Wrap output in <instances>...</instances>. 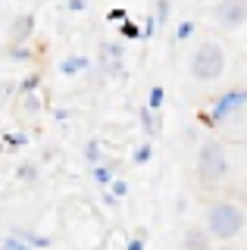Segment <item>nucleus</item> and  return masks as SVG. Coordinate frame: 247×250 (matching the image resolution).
<instances>
[{"label":"nucleus","instance_id":"obj_9","mask_svg":"<svg viewBox=\"0 0 247 250\" xmlns=\"http://www.w3.org/2000/svg\"><path fill=\"white\" fill-rule=\"evenodd\" d=\"M138 122H141L144 141H157L160 135H163V119H160V113H153L147 104L138 109Z\"/></svg>","mask_w":247,"mask_h":250},{"label":"nucleus","instance_id":"obj_16","mask_svg":"<svg viewBox=\"0 0 247 250\" xmlns=\"http://www.w3.org/2000/svg\"><path fill=\"white\" fill-rule=\"evenodd\" d=\"M28 141H32V138H28L25 135V131H3V147H6V150H22V147H28Z\"/></svg>","mask_w":247,"mask_h":250},{"label":"nucleus","instance_id":"obj_26","mask_svg":"<svg viewBox=\"0 0 247 250\" xmlns=\"http://www.w3.org/2000/svg\"><path fill=\"white\" fill-rule=\"evenodd\" d=\"M141 28H144V38H153L160 31V19H157V16H147V19L141 22Z\"/></svg>","mask_w":247,"mask_h":250},{"label":"nucleus","instance_id":"obj_23","mask_svg":"<svg viewBox=\"0 0 247 250\" xmlns=\"http://www.w3.org/2000/svg\"><path fill=\"white\" fill-rule=\"evenodd\" d=\"M125 250H147V231L144 229H138L132 238L125 241Z\"/></svg>","mask_w":247,"mask_h":250},{"label":"nucleus","instance_id":"obj_17","mask_svg":"<svg viewBox=\"0 0 247 250\" xmlns=\"http://www.w3.org/2000/svg\"><path fill=\"white\" fill-rule=\"evenodd\" d=\"M150 160H153V141H141V144L135 147V153H132V163L135 166H147Z\"/></svg>","mask_w":247,"mask_h":250},{"label":"nucleus","instance_id":"obj_24","mask_svg":"<svg viewBox=\"0 0 247 250\" xmlns=\"http://www.w3.org/2000/svg\"><path fill=\"white\" fill-rule=\"evenodd\" d=\"M0 250H32V247H28L25 241H19L16 234H6V238H3V244H0Z\"/></svg>","mask_w":247,"mask_h":250},{"label":"nucleus","instance_id":"obj_4","mask_svg":"<svg viewBox=\"0 0 247 250\" xmlns=\"http://www.w3.org/2000/svg\"><path fill=\"white\" fill-rule=\"evenodd\" d=\"M241 109H247V91L244 88H231L226 94H219L206 109H200L197 119L204 122L206 128H219V125H226L228 119H235Z\"/></svg>","mask_w":247,"mask_h":250},{"label":"nucleus","instance_id":"obj_15","mask_svg":"<svg viewBox=\"0 0 247 250\" xmlns=\"http://www.w3.org/2000/svg\"><path fill=\"white\" fill-rule=\"evenodd\" d=\"M194 31H197V22L194 19H182L179 25H175V31H172V44L191 41V38H194Z\"/></svg>","mask_w":247,"mask_h":250},{"label":"nucleus","instance_id":"obj_18","mask_svg":"<svg viewBox=\"0 0 247 250\" xmlns=\"http://www.w3.org/2000/svg\"><path fill=\"white\" fill-rule=\"evenodd\" d=\"M38 88H41V72H28V75L19 78V94H22V97L38 94Z\"/></svg>","mask_w":247,"mask_h":250},{"label":"nucleus","instance_id":"obj_20","mask_svg":"<svg viewBox=\"0 0 247 250\" xmlns=\"http://www.w3.org/2000/svg\"><path fill=\"white\" fill-rule=\"evenodd\" d=\"M166 104V88L163 84H150V91H147V106L153 109V113H160Z\"/></svg>","mask_w":247,"mask_h":250},{"label":"nucleus","instance_id":"obj_11","mask_svg":"<svg viewBox=\"0 0 247 250\" xmlns=\"http://www.w3.org/2000/svg\"><path fill=\"white\" fill-rule=\"evenodd\" d=\"M91 69V57H84V53H69V57L60 60V75H82Z\"/></svg>","mask_w":247,"mask_h":250},{"label":"nucleus","instance_id":"obj_21","mask_svg":"<svg viewBox=\"0 0 247 250\" xmlns=\"http://www.w3.org/2000/svg\"><path fill=\"white\" fill-rule=\"evenodd\" d=\"M16 178H19L22 185H35L38 178H41V172H38L35 163H22V166L16 169Z\"/></svg>","mask_w":247,"mask_h":250},{"label":"nucleus","instance_id":"obj_13","mask_svg":"<svg viewBox=\"0 0 247 250\" xmlns=\"http://www.w3.org/2000/svg\"><path fill=\"white\" fill-rule=\"evenodd\" d=\"M84 163H88L91 169L100 166V163H106V153H103V144H100L97 138H91L88 144H84Z\"/></svg>","mask_w":247,"mask_h":250},{"label":"nucleus","instance_id":"obj_33","mask_svg":"<svg viewBox=\"0 0 247 250\" xmlns=\"http://www.w3.org/2000/svg\"><path fill=\"white\" fill-rule=\"evenodd\" d=\"M216 250H238V247H216Z\"/></svg>","mask_w":247,"mask_h":250},{"label":"nucleus","instance_id":"obj_25","mask_svg":"<svg viewBox=\"0 0 247 250\" xmlns=\"http://www.w3.org/2000/svg\"><path fill=\"white\" fill-rule=\"evenodd\" d=\"M169 10H172V6H169V0H157V3H153V16L160 19V25H166V19H169Z\"/></svg>","mask_w":247,"mask_h":250},{"label":"nucleus","instance_id":"obj_22","mask_svg":"<svg viewBox=\"0 0 247 250\" xmlns=\"http://www.w3.org/2000/svg\"><path fill=\"white\" fill-rule=\"evenodd\" d=\"M41 109H44V104H41V97H38V94H28V97H22V113H25L28 119L41 116Z\"/></svg>","mask_w":247,"mask_h":250},{"label":"nucleus","instance_id":"obj_12","mask_svg":"<svg viewBox=\"0 0 247 250\" xmlns=\"http://www.w3.org/2000/svg\"><path fill=\"white\" fill-rule=\"evenodd\" d=\"M10 234H16L19 241H25L32 250H44V247H50V238L47 234H41V231H35V229H19V225H13Z\"/></svg>","mask_w":247,"mask_h":250},{"label":"nucleus","instance_id":"obj_29","mask_svg":"<svg viewBox=\"0 0 247 250\" xmlns=\"http://www.w3.org/2000/svg\"><path fill=\"white\" fill-rule=\"evenodd\" d=\"M106 19H110V22H119V25H122V22H125V19H128V13H125V10H122V6H113V10H110V13H106Z\"/></svg>","mask_w":247,"mask_h":250},{"label":"nucleus","instance_id":"obj_19","mask_svg":"<svg viewBox=\"0 0 247 250\" xmlns=\"http://www.w3.org/2000/svg\"><path fill=\"white\" fill-rule=\"evenodd\" d=\"M119 38H122V41H141V38H144V28L138 25V22L125 19V22L119 25Z\"/></svg>","mask_w":247,"mask_h":250},{"label":"nucleus","instance_id":"obj_3","mask_svg":"<svg viewBox=\"0 0 247 250\" xmlns=\"http://www.w3.org/2000/svg\"><path fill=\"white\" fill-rule=\"evenodd\" d=\"M188 69L197 82H216L226 72V50H222V44L219 41H200V47L188 60Z\"/></svg>","mask_w":247,"mask_h":250},{"label":"nucleus","instance_id":"obj_10","mask_svg":"<svg viewBox=\"0 0 247 250\" xmlns=\"http://www.w3.org/2000/svg\"><path fill=\"white\" fill-rule=\"evenodd\" d=\"M91 178H94V185L100 188V191L113 188V182L119 178V163H116V160H106V163H100V166H94V169H91Z\"/></svg>","mask_w":247,"mask_h":250},{"label":"nucleus","instance_id":"obj_6","mask_svg":"<svg viewBox=\"0 0 247 250\" xmlns=\"http://www.w3.org/2000/svg\"><path fill=\"white\" fill-rule=\"evenodd\" d=\"M185 250H216V238L206 231V225H188L182 234Z\"/></svg>","mask_w":247,"mask_h":250},{"label":"nucleus","instance_id":"obj_1","mask_svg":"<svg viewBox=\"0 0 247 250\" xmlns=\"http://www.w3.org/2000/svg\"><path fill=\"white\" fill-rule=\"evenodd\" d=\"M204 225H206V231L216 238V244H222L226 247L228 241H235L238 234L244 231V225H247V213L241 207H238L235 200H226V197H219V200H213L210 207H206V213H204Z\"/></svg>","mask_w":247,"mask_h":250},{"label":"nucleus","instance_id":"obj_14","mask_svg":"<svg viewBox=\"0 0 247 250\" xmlns=\"http://www.w3.org/2000/svg\"><path fill=\"white\" fill-rule=\"evenodd\" d=\"M6 60H10V62H32L35 60L32 44H10V47H6Z\"/></svg>","mask_w":247,"mask_h":250},{"label":"nucleus","instance_id":"obj_7","mask_svg":"<svg viewBox=\"0 0 247 250\" xmlns=\"http://www.w3.org/2000/svg\"><path fill=\"white\" fill-rule=\"evenodd\" d=\"M122 57H125V44H103L100 47V69L110 75H122Z\"/></svg>","mask_w":247,"mask_h":250},{"label":"nucleus","instance_id":"obj_32","mask_svg":"<svg viewBox=\"0 0 247 250\" xmlns=\"http://www.w3.org/2000/svg\"><path fill=\"white\" fill-rule=\"evenodd\" d=\"M19 91V84L16 82H3V100H13V94Z\"/></svg>","mask_w":247,"mask_h":250},{"label":"nucleus","instance_id":"obj_8","mask_svg":"<svg viewBox=\"0 0 247 250\" xmlns=\"http://www.w3.org/2000/svg\"><path fill=\"white\" fill-rule=\"evenodd\" d=\"M32 35H35V16L32 13L16 16L13 25H10V44H28V41H32Z\"/></svg>","mask_w":247,"mask_h":250},{"label":"nucleus","instance_id":"obj_2","mask_svg":"<svg viewBox=\"0 0 247 250\" xmlns=\"http://www.w3.org/2000/svg\"><path fill=\"white\" fill-rule=\"evenodd\" d=\"M228 169H231V163H228L226 144H219V141H204V144L197 147L194 172H197V185L204 188V191L219 188L228 178Z\"/></svg>","mask_w":247,"mask_h":250},{"label":"nucleus","instance_id":"obj_31","mask_svg":"<svg viewBox=\"0 0 247 250\" xmlns=\"http://www.w3.org/2000/svg\"><path fill=\"white\" fill-rule=\"evenodd\" d=\"M50 116H53L57 122H66V119H69V109H66V106H50Z\"/></svg>","mask_w":247,"mask_h":250},{"label":"nucleus","instance_id":"obj_5","mask_svg":"<svg viewBox=\"0 0 247 250\" xmlns=\"http://www.w3.org/2000/svg\"><path fill=\"white\" fill-rule=\"evenodd\" d=\"M213 22L222 31H235L247 22V0H219L213 6Z\"/></svg>","mask_w":247,"mask_h":250},{"label":"nucleus","instance_id":"obj_30","mask_svg":"<svg viewBox=\"0 0 247 250\" xmlns=\"http://www.w3.org/2000/svg\"><path fill=\"white\" fill-rule=\"evenodd\" d=\"M66 10L69 13H82V10H88V0H66Z\"/></svg>","mask_w":247,"mask_h":250},{"label":"nucleus","instance_id":"obj_28","mask_svg":"<svg viewBox=\"0 0 247 250\" xmlns=\"http://www.w3.org/2000/svg\"><path fill=\"white\" fill-rule=\"evenodd\" d=\"M100 200H103V207H106V209H116V207H119V197H116L110 188H106V191L100 194Z\"/></svg>","mask_w":247,"mask_h":250},{"label":"nucleus","instance_id":"obj_27","mask_svg":"<svg viewBox=\"0 0 247 250\" xmlns=\"http://www.w3.org/2000/svg\"><path fill=\"white\" fill-rule=\"evenodd\" d=\"M110 191L116 194V197H128V182H125V178H116V182H113V188H110Z\"/></svg>","mask_w":247,"mask_h":250}]
</instances>
